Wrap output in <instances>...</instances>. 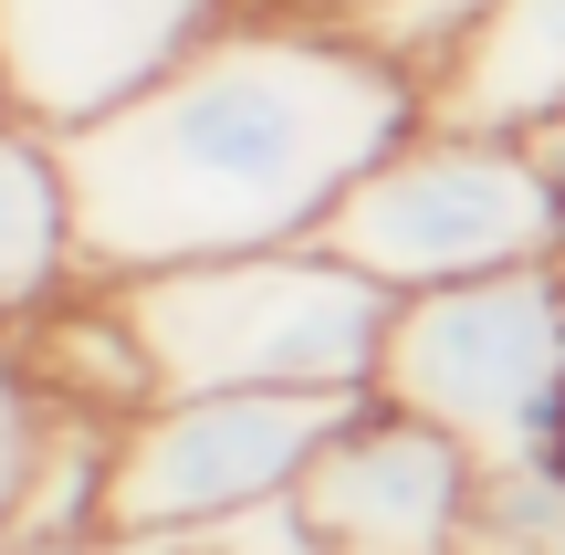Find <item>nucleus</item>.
<instances>
[{"mask_svg":"<svg viewBox=\"0 0 565 555\" xmlns=\"http://www.w3.org/2000/svg\"><path fill=\"white\" fill-rule=\"evenodd\" d=\"M11 555H95V545H11Z\"/></svg>","mask_w":565,"mask_h":555,"instance_id":"nucleus-11","label":"nucleus"},{"mask_svg":"<svg viewBox=\"0 0 565 555\" xmlns=\"http://www.w3.org/2000/svg\"><path fill=\"white\" fill-rule=\"evenodd\" d=\"M377 398L471 440L482 461L565 451V263L408 293L387 325Z\"/></svg>","mask_w":565,"mask_h":555,"instance_id":"nucleus-4","label":"nucleus"},{"mask_svg":"<svg viewBox=\"0 0 565 555\" xmlns=\"http://www.w3.org/2000/svg\"><path fill=\"white\" fill-rule=\"evenodd\" d=\"M53 430H63L53 388L32 377L21 335L0 325V545L21 535V503H32V482H42V451H53Z\"/></svg>","mask_w":565,"mask_h":555,"instance_id":"nucleus-10","label":"nucleus"},{"mask_svg":"<svg viewBox=\"0 0 565 555\" xmlns=\"http://www.w3.org/2000/svg\"><path fill=\"white\" fill-rule=\"evenodd\" d=\"M492 461L471 440L429 430L398 398H366L335 440H324L303 514L324 524L335 555H471V503H482Z\"/></svg>","mask_w":565,"mask_h":555,"instance_id":"nucleus-7","label":"nucleus"},{"mask_svg":"<svg viewBox=\"0 0 565 555\" xmlns=\"http://www.w3.org/2000/svg\"><path fill=\"white\" fill-rule=\"evenodd\" d=\"M324 252H345L398 305L440 284H482V273L565 263V158L545 137H513V126L429 116L335 200Z\"/></svg>","mask_w":565,"mask_h":555,"instance_id":"nucleus-3","label":"nucleus"},{"mask_svg":"<svg viewBox=\"0 0 565 555\" xmlns=\"http://www.w3.org/2000/svg\"><path fill=\"white\" fill-rule=\"evenodd\" d=\"M242 11L252 0H0V105L74 137Z\"/></svg>","mask_w":565,"mask_h":555,"instance_id":"nucleus-6","label":"nucleus"},{"mask_svg":"<svg viewBox=\"0 0 565 555\" xmlns=\"http://www.w3.org/2000/svg\"><path fill=\"white\" fill-rule=\"evenodd\" d=\"M74 284H95V273H84V210H74L63 137L0 105V325H32Z\"/></svg>","mask_w":565,"mask_h":555,"instance_id":"nucleus-9","label":"nucleus"},{"mask_svg":"<svg viewBox=\"0 0 565 555\" xmlns=\"http://www.w3.org/2000/svg\"><path fill=\"white\" fill-rule=\"evenodd\" d=\"M419 126L429 84L387 42H366L345 11L252 0L147 95L63 137L84 273L137 284L179 263L324 242L335 200Z\"/></svg>","mask_w":565,"mask_h":555,"instance_id":"nucleus-1","label":"nucleus"},{"mask_svg":"<svg viewBox=\"0 0 565 555\" xmlns=\"http://www.w3.org/2000/svg\"><path fill=\"white\" fill-rule=\"evenodd\" d=\"M429 116L450 126H565V0H482L461 53L429 74Z\"/></svg>","mask_w":565,"mask_h":555,"instance_id":"nucleus-8","label":"nucleus"},{"mask_svg":"<svg viewBox=\"0 0 565 555\" xmlns=\"http://www.w3.org/2000/svg\"><path fill=\"white\" fill-rule=\"evenodd\" d=\"M366 398H303V388L158 398V409H137L116 430L105 535H221V524L263 514V503H294L303 482H315L324 440H335Z\"/></svg>","mask_w":565,"mask_h":555,"instance_id":"nucleus-5","label":"nucleus"},{"mask_svg":"<svg viewBox=\"0 0 565 555\" xmlns=\"http://www.w3.org/2000/svg\"><path fill=\"white\" fill-rule=\"evenodd\" d=\"M147 335L158 398H210V388H303V398H366L387 367L398 293L366 284L345 252L282 242V252H231V263H179L116 284Z\"/></svg>","mask_w":565,"mask_h":555,"instance_id":"nucleus-2","label":"nucleus"}]
</instances>
